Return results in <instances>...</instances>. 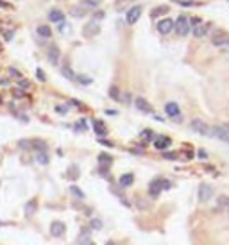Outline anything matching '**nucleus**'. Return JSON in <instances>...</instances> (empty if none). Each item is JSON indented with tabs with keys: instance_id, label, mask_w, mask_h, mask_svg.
<instances>
[{
	"instance_id": "33",
	"label": "nucleus",
	"mask_w": 229,
	"mask_h": 245,
	"mask_svg": "<svg viewBox=\"0 0 229 245\" xmlns=\"http://www.w3.org/2000/svg\"><path fill=\"white\" fill-rule=\"evenodd\" d=\"M86 14V11L82 9V7H73L72 9V16H75V18H81V16H84Z\"/></svg>"
},
{
	"instance_id": "44",
	"label": "nucleus",
	"mask_w": 229,
	"mask_h": 245,
	"mask_svg": "<svg viewBox=\"0 0 229 245\" xmlns=\"http://www.w3.org/2000/svg\"><path fill=\"white\" fill-rule=\"evenodd\" d=\"M0 7H4V9H11V4H9V2H4V0H0Z\"/></svg>"
},
{
	"instance_id": "23",
	"label": "nucleus",
	"mask_w": 229,
	"mask_h": 245,
	"mask_svg": "<svg viewBox=\"0 0 229 245\" xmlns=\"http://www.w3.org/2000/svg\"><path fill=\"white\" fill-rule=\"evenodd\" d=\"M142 140H145V141H152V140H156V134H154V131L152 129H145V131H142Z\"/></svg>"
},
{
	"instance_id": "15",
	"label": "nucleus",
	"mask_w": 229,
	"mask_h": 245,
	"mask_svg": "<svg viewBox=\"0 0 229 245\" xmlns=\"http://www.w3.org/2000/svg\"><path fill=\"white\" fill-rule=\"evenodd\" d=\"M100 32V25H99V21H90L86 27H84V36H91V34H99Z\"/></svg>"
},
{
	"instance_id": "25",
	"label": "nucleus",
	"mask_w": 229,
	"mask_h": 245,
	"mask_svg": "<svg viewBox=\"0 0 229 245\" xmlns=\"http://www.w3.org/2000/svg\"><path fill=\"white\" fill-rule=\"evenodd\" d=\"M111 161H113V158H111L109 154H100V156H99V163H100V167H109Z\"/></svg>"
},
{
	"instance_id": "2",
	"label": "nucleus",
	"mask_w": 229,
	"mask_h": 245,
	"mask_svg": "<svg viewBox=\"0 0 229 245\" xmlns=\"http://www.w3.org/2000/svg\"><path fill=\"white\" fill-rule=\"evenodd\" d=\"M190 127H192L193 132H199V134H202V136H211V127H210L204 120H201V118L192 120Z\"/></svg>"
},
{
	"instance_id": "53",
	"label": "nucleus",
	"mask_w": 229,
	"mask_h": 245,
	"mask_svg": "<svg viewBox=\"0 0 229 245\" xmlns=\"http://www.w3.org/2000/svg\"><path fill=\"white\" fill-rule=\"evenodd\" d=\"M106 245H116V244H115V242H111V240H109V242H106Z\"/></svg>"
},
{
	"instance_id": "36",
	"label": "nucleus",
	"mask_w": 229,
	"mask_h": 245,
	"mask_svg": "<svg viewBox=\"0 0 229 245\" xmlns=\"http://www.w3.org/2000/svg\"><path fill=\"white\" fill-rule=\"evenodd\" d=\"M18 88H20V90H27V88H30V82L25 81V79H20V81H18Z\"/></svg>"
},
{
	"instance_id": "50",
	"label": "nucleus",
	"mask_w": 229,
	"mask_h": 245,
	"mask_svg": "<svg viewBox=\"0 0 229 245\" xmlns=\"http://www.w3.org/2000/svg\"><path fill=\"white\" fill-rule=\"evenodd\" d=\"M0 84H2V86H7V84H9V81H7V79H2V81H0Z\"/></svg>"
},
{
	"instance_id": "24",
	"label": "nucleus",
	"mask_w": 229,
	"mask_h": 245,
	"mask_svg": "<svg viewBox=\"0 0 229 245\" xmlns=\"http://www.w3.org/2000/svg\"><path fill=\"white\" fill-rule=\"evenodd\" d=\"M36 161H38L39 165H48L50 158H48L47 152H36Z\"/></svg>"
},
{
	"instance_id": "52",
	"label": "nucleus",
	"mask_w": 229,
	"mask_h": 245,
	"mask_svg": "<svg viewBox=\"0 0 229 245\" xmlns=\"http://www.w3.org/2000/svg\"><path fill=\"white\" fill-rule=\"evenodd\" d=\"M81 245H95V244H91V242H81Z\"/></svg>"
},
{
	"instance_id": "17",
	"label": "nucleus",
	"mask_w": 229,
	"mask_h": 245,
	"mask_svg": "<svg viewBox=\"0 0 229 245\" xmlns=\"http://www.w3.org/2000/svg\"><path fill=\"white\" fill-rule=\"evenodd\" d=\"M48 20H50L52 23H59V21L64 20V14H63V11H59V9H50V13H48Z\"/></svg>"
},
{
	"instance_id": "7",
	"label": "nucleus",
	"mask_w": 229,
	"mask_h": 245,
	"mask_svg": "<svg viewBox=\"0 0 229 245\" xmlns=\"http://www.w3.org/2000/svg\"><path fill=\"white\" fill-rule=\"evenodd\" d=\"M172 29H174V20H170V18H163V20L158 21V30H159L161 34H168Z\"/></svg>"
},
{
	"instance_id": "45",
	"label": "nucleus",
	"mask_w": 229,
	"mask_h": 245,
	"mask_svg": "<svg viewBox=\"0 0 229 245\" xmlns=\"http://www.w3.org/2000/svg\"><path fill=\"white\" fill-rule=\"evenodd\" d=\"M199 158H201V159H206V158H208V152H206V150H199Z\"/></svg>"
},
{
	"instance_id": "14",
	"label": "nucleus",
	"mask_w": 229,
	"mask_h": 245,
	"mask_svg": "<svg viewBox=\"0 0 229 245\" xmlns=\"http://www.w3.org/2000/svg\"><path fill=\"white\" fill-rule=\"evenodd\" d=\"M93 131H95V134H97L99 138H102V136L107 134V127H106L104 122H100V120H93Z\"/></svg>"
},
{
	"instance_id": "8",
	"label": "nucleus",
	"mask_w": 229,
	"mask_h": 245,
	"mask_svg": "<svg viewBox=\"0 0 229 245\" xmlns=\"http://www.w3.org/2000/svg\"><path fill=\"white\" fill-rule=\"evenodd\" d=\"M48 61L56 66V64H59V57H61V52H59V47L57 45H50V48H48Z\"/></svg>"
},
{
	"instance_id": "51",
	"label": "nucleus",
	"mask_w": 229,
	"mask_h": 245,
	"mask_svg": "<svg viewBox=\"0 0 229 245\" xmlns=\"http://www.w3.org/2000/svg\"><path fill=\"white\" fill-rule=\"evenodd\" d=\"M222 127H224V129H226V132H228V134H229V124H224V125H222Z\"/></svg>"
},
{
	"instance_id": "49",
	"label": "nucleus",
	"mask_w": 229,
	"mask_h": 245,
	"mask_svg": "<svg viewBox=\"0 0 229 245\" xmlns=\"http://www.w3.org/2000/svg\"><path fill=\"white\" fill-rule=\"evenodd\" d=\"M172 120H174V122H179V124H181V122H183V116H181V115H179V116H174V118H172Z\"/></svg>"
},
{
	"instance_id": "54",
	"label": "nucleus",
	"mask_w": 229,
	"mask_h": 245,
	"mask_svg": "<svg viewBox=\"0 0 229 245\" xmlns=\"http://www.w3.org/2000/svg\"><path fill=\"white\" fill-rule=\"evenodd\" d=\"M228 50H229V45H228Z\"/></svg>"
},
{
	"instance_id": "4",
	"label": "nucleus",
	"mask_w": 229,
	"mask_h": 245,
	"mask_svg": "<svg viewBox=\"0 0 229 245\" xmlns=\"http://www.w3.org/2000/svg\"><path fill=\"white\" fill-rule=\"evenodd\" d=\"M64 233H66V226H64V222H61V220H54V222L50 224V235H52V236L61 238Z\"/></svg>"
},
{
	"instance_id": "3",
	"label": "nucleus",
	"mask_w": 229,
	"mask_h": 245,
	"mask_svg": "<svg viewBox=\"0 0 229 245\" xmlns=\"http://www.w3.org/2000/svg\"><path fill=\"white\" fill-rule=\"evenodd\" d=\"M174 29H176V32H177L179 36H188V32H190V21H188V18H186L185 14H181V16L174 21Z\"/></svg>"
},
{
	"instance_id": "41",
	"label": "nucleus",
	"mask_w": 229,
	"mask_h": 245,
	"mask_svg": "<svg viewBox=\"0 0 229 245\" xmlns=\"http://www.w3.org/2000/svg\"><path fill=\"white\" fill-rule=\"evenodd\" d=\"M36 75H38V79H39V81H45V73H43V70H41V68H38V70H36Z\"/></svg>"
},
{
	"instance_id": "38",
	"label": "nucleus",
	"mask_w": 229,
	"mask_h": 245,
	"mask_svg": "<svg viewBox=\"0 0 229 245\" xmlns=\"http://www.w3.org/2000/svg\"><path fill=\"white\" fill-rule=\"evenodd\" d=\"M102 18H104V13H102V11H97V13L93 14V18H91V20H93V21H100Z\"/></svg>"
},
{
	"instance_id": "31",
	"label": "nucleus",
	"mask_w": 229,
	"mask_h": 245,
	"mask_svg": "<svg viewBox=\"0 0 229 245\" xmlns=\"http://www.w3.org/2000/svg\"><path fill=\"white\" fill-rule=\"evenodd\" d=\"M217 204H219L220 208H229V197H228V195H220V197H217Z\"/></svg>"
},
{
	"instance_id": "12",
	"label": "nucleus",
	"mask_w": 229,
	"mask_h": 245,
	"mask_svg": "<svg viewBox=\"0 0 229 245\" xmlns=\"http://www.w3.org/2000/svg\"><path fill=\"white\" fill-rule=\"evenodd\" d=\"M170 143H172V140L167 138V136H158V138L154 140V147H156L158 150H165L167 147H170Z\"/></svg>"
},
{
	"instance_id": "39",
	"label": "nucleus",
	"mask_w": 229,
	"mask_h": 245,
	"mask_svg": "<svg viewBox=\"0 0 229 245\" xmlns=\"http://www.w3.org/2000/svg\"><path fill=\"white\" fill-rule=\"evenodd\" d=\"M179 5H185V7H190V5H193V2H188V0H176Z\"/></svg>"
},
{
	"instance_id": "5",
	"label": "nucleus",
	"mask_w": 229,
	"mask_h": 245,
	"mask_svg": "<svg viewBox=\"0 0 229 245\" xmlns=\"http://www.w3.org/2000/svg\"><path fill=\"white\" fill-rule=\"evenodd\" d=\"M211 197H213V188L208 186L206 183H202L199 186V202H208Z\"/></svg>"
},
{
	"instance_id": "42",
	"label": "nucleus",
	"mask_w": 229,
	"mask_h": 245,
	"mask_svg": "<svg viewBox=\"0 0 229 245\" xmlns=\"http://www.w3.org/2000/svg\"><path fill=\"white\" fill-rule=\"evenodd\" d=\"M56 111H57V113H61V115H66V113H68V107H63V106H57V107H56Z\"/></svg>"
},
{
	"instance_id": "18",
	"label": "nucleus",
	"mask_w": 229,
	"mask_h": 245,
	"mask_svg": "<svg viewBox=\"0 0 229 245\" xmlns=\"http://www.w3.org/2000/svg\"><path fill=\"white\" fill-rule=\"evenodd\" d=\"M210 30V25L208 23H199L197 27H193V36L195 38H204Z\"/></svg>"
},
{
	"instance_id": "22",
	"label": "nucleus",
	"mask_w": 229,
	"mask_h": 245,
	"mask_svg": "<svg viewBox=\"0 0 229 245\" xmlns=\"http://www.w3.org/2000/svg\"><path fill=\"white\" fill-rule=\"evenodd\" d=\"M61 73H63L66 79H70V81H75V73L72 72L70 64H63V68H61Z\"/></svg>"
},
{
	"instance_id": "10",
	"label": "nucleus",
	"mask_w": 229,
	"mask_h": 245,
	"mask_svg": "<svg viewBox=\"0 0 229 245\" xmlns=\"http://www.w3.org/2000/svg\"><path fill=\"white\" fill-rule=\"evenodd\" d=\"M211 136H215V138H219V140H224V141H229V134L226 132V129H224L222 125L211 127Z\"/></svg>"
},
{
	"instance_id": "43",
	"label": "nucleus",
	"mask_w": 229,
	"mask_h": 245,
	"mask_svg": "<svg viewBox=\"0 0 229 245\" xmlns=\"http://www.w3.org/2000/svg\"><path fill=\"white\" fill-rule=\"evenodd\" d=\"M11 38H13V30H9V32L5 30V32H4V39H5V41H9Z\"/></svg>"
},
{
	"instance_id": "16",
	"label": "nucleus",
	"mask_w": 229,
	"mask_h": 245,
	"mask_svg": "<svg viewBox=\"0 0 229 245\" xmlns=\"http://www.w3.org/2000/svg\"><path fill=\"white\" fill-rule=\"evenodd\" d=\"M36 208H38V201H36V199H30V201L25 204V217H27V218H32L34 213H36Z\"/></svg>"
},
{
	"instance_id": "37",
	"label": "nucleus",
	"mask_w": 229,
	"mask_h": 245,
	"mask_svg": "<svg viewBox=\"0 0 229 245\" xmlns=\"http://www.w3.org/2000/svg\"><path fill=\"white\" fill-rule=\"evenodd\" d=\"M188 21H190V27H197L199 21H201V18H199V16H193V18H188Z\"/></svg>"
},
{
	"instance_id": "48",
	"label": "nucleus",
	"mask_w": 229,
	"mask_h": 245,
	"mask_svg": "<svg viewBox=\"0 0 229 245\" xmlns=\"http://www.w3.org/2000/svg\"><path fill=\"white\" fill-rule=\"evenodd\" d=\"M13 93H14V97H23V91H20V90H14Z\"/></svg>"
},
{
	"instance_id": "13",
	"label": "nucleus",
	"mask_w": 229,
	"mask_h": 245,
	"mask_svg": "<svg viewBox=\"0 0 229 245\" xmlns=\"http://www.w3.org/2000/svg\"><path fill=\"white\" fill-rule=\"evenodd\" d=\"M165 113L170 116V118H174V116H179L181 113H179V106L176 104V102H167L165 104Z\"/></svg>"
},
{
	"instance_id": "47",
	"label": "nucleus",
	"mask_w": 229,
	"mask_h": 245,
	"mask_svg": "<svg viewBox=\"0 0 229 245\" xmlns=\"http://www.w3.org/2000/svg\"><path fill=\"white\" fill-rule=\"evenodd\" d=\"M90 229H91V227H84V229H82V236H90Z\"/></svg>"
},
{
	"instance_id": "32",
	"label": "nucleus",
	"mask_w": 229,
	"mask_h": 245,
	"mask_svg": "<svg viewBox=\"0 0 229 245\" xmlns=\"http://www.w3.org/2000/svg\"><path fill=\"white\" fill-rule=\"evenodd\" d=\"M90 227H91V229H97V231L102 229V220H100V218H91V220H90Z\"/></svg>"
},
{
	"instance_id": "1",
	"label": "nucleus",
	"mask_w": 229,
	"mask_h": 245,
	"mask_svg": "<svg viewBox=\"0 0 229 245\" xmlns=\"http://www.w3.org/2000/svg\"><path fill=\"white\" fill-rule=\"evenodd\" d=\"M172 188V183L170 181H167V179H163V177H156V179H152L150 183H149V195L152 197V199H156V197H159V193L163 192V190H170Z\"/></svg>"
},
{
	"instance_id": "40",
	"label": "nucleus",
	"mask_w": 229,
	"mask_h": 245,
	"mask_svg": "<svg viewBox=\"0 0 229 245\" xmlns=\"http://www.w3.org/2000/svg\"><path fill=\"white\" fill-rule=\"evenodd\" d=\"M9 73H11V75H14V77H18V79H21V73H20L16 68H9Z\"/></svg>"
},
{
	"instance_id": "19",
	"label": "nucleus",
	"mask_w": 229,
	"mask_h": 245,
	"mask_svg": "<svg viewBox=\"0 0 229 245\" xmlns=\"http://www.w3.org/2000/svg\"><path fill=\"white\" fill-rule=\"evenodd\" d=\"M30 149L36 152H47V143L43 140H30Z\"/></svg>"
},
{
	"instance_id": "21",
	"label": "nucleus",
	"mask_w": 229,
	"mask_h": 245,
	"mask_svg": "<svg viewBox=\"0 0 229 245\" xmlns=\"http://www.w3.org/2000/svg\"><path fill=\"white\" fill-rule=\"evenodd\" d=\"M36 32H38L41 38H50V36H52V29H50L48 25H39V27L36 29Z\"/></svg>"
},
{
	"instance_id": "11",
	"label": "nucleus",
	"mask_w": 229,
	"mask_h": 245,
	"mask_svg": "<svg viewBox=\"0 0 229 245\" xmlns=\"http://www.w3.org/2000/svg\"><path fill=\"white\" fill-rule=\"evenodd\" d=\"M211 43H213L215 47L228 48V45H229V36H226V34H217V36H213V38H211Z\"/></svg>"
},
{
	"instance_id": "26",
	"label": "nucleus",
	"mask_w": 229,
	"mask_h": 245,
	"mask_svg": "<svg viewBox=\"0 0 229 245\" xmlns=\"http://www.w3.org/2000/svg\"><path fill=\"white\" fill-rule=\"evenodd\" d=\"M100 0H81V7H90V9H95L99 7Z\"/></svg>"
},
{
	"instance_id": "35",
	"label": "nucleus",
	"mask_w": 229,
	"mask_h": 245,
	"mask_svg": "<svg viewBox=\"0 0 229 245\" xmlns=\"http://www.w3.org/2000/svg\"><path fill=\"white\" fill-rule=\"evenodd\" d=\"M70 192H72L75 197H79V199H84V193L81 192V188H77V186H70Z\"/></svg>"
},
{
	"instance_id": "27",
	"label": "nucleus",
	"mask_w": 229,
	"mask_h": 245,
	"mask_svg": "<svg viewBox=\"0 0 229 245\" xmlns=\"http://www.w3.org/2000/svg\"><path fill=\"white\" fill-rule=\"evenodd\" d=\"M109 97H111L113 100H116V102L122 100V97H120V90H118L116 86H111V88H109Z\"/></svg>"
},
{
	"instance_id": "20",
	"label": "nucleus",
	"mask_w": 229,
	"mask_h": 245,
	"mask_svg": "<svg viewBox=\"0 0 229 245\" xmlns=\"http://www.w3.org/2000/svg\"><path fill=\"white\" fill-rule=\"evenodd\" d=\"M118 183H120V186L127 188V186H131V184L134 183V175H133V174H124V175L118 179Z\"/></svg>"
},
{
	"instance_id": "9",
	"label": "nucleus",
	"mask_w": 229,
	"mask_h": 245,
	"mask_svg": "<svg viewBox=\"0 0 229 245\" xmlns=\"http://www.w3.org/2000/svg\"><path fill=\"white\" fill-rule=\"evenodd\" d=\"M134 106H136V109H140L142 113H152V106H150L143 97H136V98H134Z\"/></svg>"
},
{
	"instance_id": "46",
	"label": "nucleus",
	"mask_w": 229,
	"mask_h": 245,
	"mask_svg": "<svg viewBox=\"0 0 229 245\" xmlns=\"http://www.w3.org/2000/svg\"><path fill=\"white\" fill-rule=\"evenodd\" d=\"M99 141H100L102 145H107V147H113V143H111V141H106V140H102V138H100Z\"/></svg>"
},
{
	"instance_id": "29",
	"label": "nucleus",
	"mask_w": 229,
	"mask_h": 245,
	"mask_svg": "<svg viewBox=\"0 0 229 245\" xmlns=\"http://www.w3.org/2000/svg\"><path fill=\"white\" fill-rule=\"evenodd\" d=\"M167 11H168V7H167V5H159V7H156V9L150 13V16H152V18H156V16H161V14H165Z\"/></svg>"
},
{
	"instance_id": "28",
	"label": "nucleus",
	"mask_w": 229,
	"mask_h": 245,
	"mask_svg": "<svg viewBox=\"0 0 229 245\" xmlns=\"http://www.w3.org/2000/svg\"><path fill=\"white\" fill-rule=\"evenodd\" d=\"M79 174H81V170H79V167H75V165H72V167L68 168V174H66V175H68L70 179H77V177H79Z\"/></svg>"
},
{
	"instance_id": "34",
	"label": "nucleus",
	"mask_w": 229,
	"mask_h": 245,
	"mask_svg": "<svg viewBox=\"0 0 229 245\" xmlns=\"http://www.w3.org/2000/svg\"><path fill=\"white\" fill-rule=\"evenodd\" d=\"M163 158H165V159H170V161H176V159L179 158V154H177V152H163Z\"/></svg>"
},
{
	"instance_id": "30",
	"label": "nucleus",
	"mask_w": 229,
	"mask_h": 245,
	"mask_svg": "<svg viewBox=\"0 0 229 245\" xmlns=\"http://www.w3.org/2000/svg\"><path fill=\"white\" fill-rule=\"evenodd\" d=\"M75 81H77V82H81V84H84V86L93 82V79H91V77H88V75H75Z\"/></svg>"
},
{
	"instance_id": "6",
	"label": "nucleus",
	"mask_w": 229,
	"mask_h": 245,
	"mask_svg": "<svg viewBox=\"0 0 229 245\" xmlns=\"http://www.w3.org/2000/svg\"><path fill=\"white\" fill-rule=\"evenodd\" d=\"M140 16H142V7H140V5H134V7H131V9L127 11L125 20H127L129 25H134V23L140 20Z\"/></svg>"
}]
</instances>
